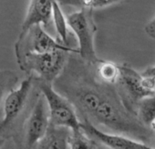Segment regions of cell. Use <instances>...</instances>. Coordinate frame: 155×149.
Returning a JSON list of instances; mask_svg holds the SVG:
<instances>
[{"mask_svg":"<svg viewBox=\"0 0 155 149\" xmlns=\"http://www.w3.org/2000/svg\"><path fill=\"white\" fill-rule=\"evenodd\" d=\"M49 124L50 117L48 103L43 94L39 92L24 124L22 148H36L38 143L45 135Z\"/></svg>","mask_w":155,"mask_h":149,"instance_id":"7","label":"cell"},{"mask_svg":"<svg viewBox=\"0 0 155 149\" xmlns=\"http://www.w3.org/2000/svg\"><path fill=\"white\" fill-rule=\"evenodd\" d=\"M65 49H55L41 53H28L17 58L20 70L28 74L53 83L67 65L70 54Z\"/></svg>","mask_w":155,"mask_h":149,"instance_id":"2","label":"cell"},{"mask_svg":"<svg viewBox=\"0 0 155 149\" xmlns=\"http://www.w3.org/2000/svg\"><path fill=\"white\" fill-rule=\"evenodd\" d=\"M42 27L40 24H36L24 31H20L14 46L16 58L28 53H41L55 49H65L79 54L78 49L71 48L58 39L56 40L51 37Z\"/></svg>","mask_w":155,"mask_h":149,"instance_id":"6","label":"cell"},{"mask_svg":"<svg viewBox=\"0 0 155 149\" xmlns=\"http://www.w3.org/2000/svg\"><path fill=\"white\" fill-rule=\"evenodd\" d=\"M68 27L72 30L79 44V55L84 61L96 64L100 59L94 47V37L97 26L94 22L91 9L81 8L67 17Z\"/></svg>","mask_w":155,"mask_h":149,"instance_id":"4","label":"cell"},{"mask_svg":"<svg viewBox=\"0 0 155 149\" xmlns=\"http://www.w3.org/2000/svg\"><path fill=\"white\" fill-rule=\"evenodd\" d=\"M141 74L144 78L147 87L155 95V65L146 68L144 71L141 72Z\"/></svg>","mask_w":155,"mask_h":149,"instance_id":"17","label":"cell"},{"mask_svg":"<svg viewBox=\"0 0 155 149\" xmlns=\"http://www.w3.org/2000/svg\"><path fill=\"white\" fill-rule=\"evenodd\" d=\"M5 141H6L5 138H3V137L0 136V147H1V146L5 144Z\"/></svg>","mask_w":155,"mask_h":149,"instance_id":"19","label":"cell"},{"mask_svg":"<svg viewBox=\"0 0 155 149\" xmlns=\"http://www.w3.org/2000/svg\"><path fill=\"white\" fill-rule=\"evenodd\" d=\"M136 115L139 120L148 128L150 124L155 119V95L148 96L140 100Z\"/></svg>","mask_w":155,"mask_h":149,"instance_id":"16","label":"cell"},{"mask_svg":"<svg viewBox=\"0 0 155 149\" xmlns=\"http://www.w3.org/2000/svg\"><path fill=\"white\" fill-rule=\"evenodd\" d=\"M70 129L65 126H58L49 124L48 128L43 138L38 143L36 148L46 149H66L68 148V139Z\"/></svg>","mask_w":155,"mask_h":149,"instance_id":"10","label":"cell"},{"mask_svg":"<svg viewBox=\"0 0 155 149\" xmlns=\"http://www.w3.org/2000/svg\"><path fill=\"white\" fill-rule=\"evenodd\" d=\"M94 67L97 77L101 81L115 85L120 74V65L101 59L94 64Z\"/></svg>","mask_w":155,"mask_h":149,"instance_id":"15","label":"cell"},{"mask_svg":"<svg viewBox=\"0 0 155 149\" xmlns=\"http://www.w3.org/2000/svg\"><path fill=\"white\" fill-rule=\"evenodd\" d=\"M34 79L37 88L43 94L48 103L50 123L70 130L81 129V121L70 101L54 88L53 83L45 81L35 74Z\"/></svg>","mask_w":155,"mask_h":149,"instance_id":"3","label":"cell"},{"mask_svg":"<svg viewBox=\"0 0 155 149\" xmlns=\"http://www.w3.org/2000/svg\"><path fill=\"white\" fill-rule=\"evenodd\" d=\"M19 78L16 71L0 69V122L4 116V105L8 94L13 91L18 84Z\"/></svg>","mask_w":155,"mask_h":149,"instance_id":"11","label":"cell"},{"mask_svg":"<svg viewBox=\"0 0 155 149\" xmlns=\"http://www.w3.org/2000/svg\"><path fill=\"white\" fill-rule=\"evenodd\" d=\"M82 130L91 138L101 143L102 145L112 149H150V144L138 141L120 134H111L100 130L95 125L88 120L81 121Z\"/></svg>","mask_w":155,"mask_h":149,"instance_id":"8","label":"cell"},{"mask_svg":"<svg viewBox=\"0 0 155 149\" xmlns=\"http://www.w3.org/2000/svg\"><path fill=\"white\" fill-rule=\"evenodd\" d=\"M39 91L36 87L34 74H28L18 87L11 91L6 98L4 116L0 122V136L12 139L22 148L24 124L35 104Z\"/></svg>","mask_w":155,"mask_h":149,"instance_id":"1","label":"cell"},{"mask_svg":"<svg viewBox=\"0 0 155 149\" xmlns=\"http://www.w3.org/2000/svg\"><path fill=\"white\" fill-rule=\"evenodd\" d=\"M54 1L55 0H30L21 26V31L36 24H40L43 27H48L52 22Z\"/></svg>","mask_w":155,"mask_h":149,"instance_id":"9","label":"cell"},{"mask_svg":"<svg viewBox=\"0 0 155 149\" xmlns=\"http://www.w3.org/2000/svg\"><path fill=\"white\" fill-rule=\"evenodd\" d=\"M115 87L123 105L134 115L140 100L154 95L147 87L141 72L139 73L127 64L120 65V74Z\"/></svg>","mask_w":155,"mask_h":149,"instance_id":"5","label":"cell"},{"mask_svg":"<svg viewBox=\"0 0 155 149\" xmlns=\"http://www.w3.org/2000/svg\"><path fill=\"white\" fill-rule=\"evenodd\" d=\"M61 7H71L76 8L97 9L112 5L128 2L130 0H57Z\"/></svg>","mask_w":155,"mask_h":149,"instance_id":"13","label":"cell"},{"mask_svg":"<svg viewBox=\"0 0 155 149\" xmlns=\"http://www.w3.org/2000/svg\"><path fill=\"white\" fill-rule=\"evenodd\" d=\"M145 33L152 39H155V16L152 17L151 20L147 23V25L144 27Z\"/></svg>","mask_w":155,"mask_h":149,"instance_id":"18","label":"cell"},{"mask_svg":"<svg viewBox=\"0 0 155 149\" xmlns=\"http://www.w3.org/2000/svg\"><path fill=\"white\" fill-rule=\"evenodd\" d=\"M52 21L55 26L58 39L66 46H69V36H68V25L67 17L61 10V6L57 0L54 1L52 10Z\"/></svg>","mask_w":155,"mask_h":149,"instance_id":"14","label":"cell"},{"mask_svg":"<svg viewBox=\"0 0 155 149\" xmlns=\"http://www.w3.org/2000/svg\"><path fill=\"white\" fill-rule=\"evenodd\" d=\"M68 148L71 149H97L102 148V144L90 137L82 128L79 130H70L68 139Z\"/></svg>","mask_w":155,"mask_h":149,"instance_id":"12","label":"cell"}]
</instances>
